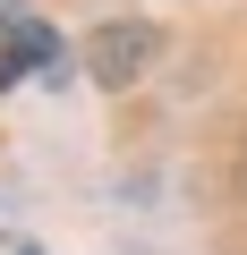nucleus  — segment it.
I'll use <instances>...</instances> for the list:
<instances>
[{
	"instance_id": "obj_1",
	"label": "nucleus",
	"mask_w": 247,
	"mask_h": 255,
	"mask_svg": "<svg viewBox=\"0 0 247 255\" xmlns=\"http://www.w3.org/2000/svg\"><path fill=\"white\" fill-rule=\"evenodd\" d=\"M154 60H162V26H145V17H119V26H102V34L85 43V77H94L102 94L137 85Z\"/></svg>"
},
{
	"instance_id": "obj_3",
	"label": "nucleus",
	"mask_w": 247,
	"mask_h": 255,
	"mask_svg": "<svg viewBox=\"0 0 247 255\" xmlns=\"http://www.w3.org/2000/svg\"><path fill=\"white\" fill-rule=\"evenodd\" d=\"M0 255H43L34 238H17V230H0Z\"/></svg>"
},
{
	"instance_id": "obj_2",
	"label": "nucleus",
	"mask_w": 247,
	"mask_h": 255,
	"mask_svg": "<svg viewBox=\"0 0 247 255\" xmlns=\"http://www.w3.org/2000/svg\"><path fill=\"white\" fill-rule=\"evenodd\" d=\"M60 60V34L51 26H26V17H0V85H17L26 68Z\"/></svg>"
}]
</instances>
